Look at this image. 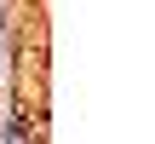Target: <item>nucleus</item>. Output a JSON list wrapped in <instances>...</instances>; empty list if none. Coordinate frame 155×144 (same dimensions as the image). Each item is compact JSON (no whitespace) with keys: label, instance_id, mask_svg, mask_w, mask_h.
<instances>
[{"label":"nucleus","instance_id":"f257e3e1","mask_svg":"<svg viewBox=\"0 0 155 144\" xmlns=\"http://www.w3.org/2000/svg\"><path fill=\"white\" fill-rule=\"evenodd\" d=\"M0 40H6V35H0Z\"/></svg>","mask_w":155,"mask_h":144}]
</instances>
